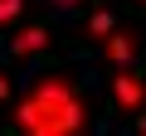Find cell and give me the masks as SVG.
I'll list each match as a JSON object with an SVG mask.
<instances>
[{
  "label": "cell",
  "mask_w": 146,
  "mask_h": 136,
  "mask_svg": "<svg viewBox=\"0 0 146 136\" xmlns=\"http://www.w3.org/2000/svg\"><path fill=\"white\" fill-rule=\"evenodd\" d=\"M15 126H25L29 136H73L88 126V97L78 73L68 68H49V73L29 78L25 97L15 102Z\"/></svg>",
  "instance_id": "6da1fadb"
},
{
  "label": "cell",
  "mask_w": 146,
  "mask_h": 136,
  "mask_svg": "<svg viewBox=\"0 0 146 136\" xmlns=\"http://www.w3.org/2000/svg\"><path fill=\"white\" fill-rule=\"evenodd\" d=\"M136 53H141V29H136V24H117V29L102 39V58H107L112 68H131Z\"/></svg>",
  "instance_id": "7a4b0ae2"
},
{
  "label": "cell",
  "mask_w": 146,
  "mask_h": 136,
  "mask_svg": "<svg viewBox=\"0 0 146 136\" xmlns=\"http://www.w3.org/2000/svg\"><path fill=\"white\" fill-rule=\"evenodd\" d=\"M112 107L117 112H141L146 107V78L117 68V73H112Z\"/></svg>",
  "instance_id": "3957f363"
},
{
  "label": "cell",
  "mask_w": 146,
  "mask_h": 136,
  "mask_svg": "<svg viewBox=\"0 0 146 136\" xmlns=\"http://www.w3.org/2000/svg\"><path fill=\"white\" fill-rule=\"evenodd\" d=\"M49 44H54L49 24H25V29L10 39V58H29V53H44Z\"/></svg>",
  "instance_id": "277c9868"
},
{
  "label": "cell",
  "mask_w": 146,
  "mask_h": 136,
  "mask_svg": "<svg viewBox=\"0 0 146 136\" xmlns=\"http://www.w3.org/2000/svg\"><path fill=\"white\" fill-rule=\"evenodd\" d=\"M117 24H122V20H117V15L107 10V5H98V10L88 15V34H93V39H107V34H112Z\"/></svg>",
  "instance_id": "5b68a950"
},
{
  "label": "cell",
  "mask_w": 146,
  "mask_h": 136,
  "mask_svg": "<svg viewBox=\"0 0 146 136\" xmlns=\"http://www.w3.org/2000/svg\"><path fill=\"white\" fill-rule=\"evenodd\" d=\"M20 15H25V0H0V34L10 24H20Z\"/></svg>",
  "instance_id": "8992f818"
},
{
  "label": "cell",
  "mask_w": 146,
  "mask_h": 136,
  "mask_svg": "<svg viewBox=\"0 0 146 136\" xmlns=\"http://www.w3.org/2000/svg\"><path fill=\"white\" fill-rule=\"evenodd\" d=\"M10 92H15V83H10V73H5V68H0V107L10 102Z\"/></svg>",
  "instance_id": "52a82bcc"
},
{
  "label": "cell",
  "mask_w": 146,
  "mask_h": 136,
  "mask_svg": "<svg viewBox=\"0 0 146 136\" xmlns=\"http://www.w3.org/2000/svg\"><path fill=\"white\" fill-rule=\"evenodd\" d=\"M54 5H78V0H54Z\"/></svg>",
  "instance_id": "ba28073f"
},
{
  "label": "cell",
  "mask_w": 146,
  "mask_h": 136,
  "mask_svg": "<svg viewBox=\"0 0 146 136\" xmlns=\"http://www.w3.org/2000/svg\"><path fill=\"white\" fill-rule=\"evenodd\" d=\"M136 126H141V131H146V117H141V121H136Z\"/></svg>",
  "instance_id": "9c48e42d"
},
{
  "label": "cell",
  "mask_w": 146,
  "mask_h": 136,
  "mask_svg": "<svg viewBox=\"0 0 146 136\" xmlns=\"http://www.w3.org/2000/svg\"><path fill=\"white\" fill-rule=\"evenodd\" d=\"M141 5H146V0H141Z\"/></svg>",
  "instance_id": "30bf717a"
}]
</instances>
